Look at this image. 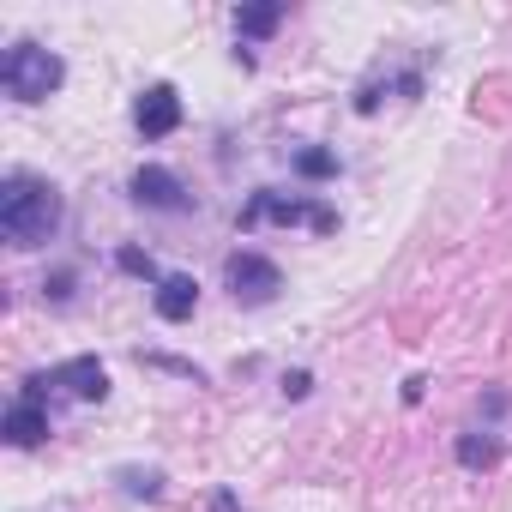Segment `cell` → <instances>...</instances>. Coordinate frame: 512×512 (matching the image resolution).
I'll use <instances>...</instances> for the list:
<instances>
[{
  "instance_id": "cell-1",
  "label": "cell",
  "mask_w": 512,
  "mask_h": 512,
  "mask_svg": "<svg viewBox=\"0 0 512 512\" xmlns=\"http://www.w3.org/2000/svg\"><path fill=\"white\" fill-rule=\"evenodd\" d=\"M61 217H67V205H61V193L49 181H37V175H7L0 181V235H7L13 247L55 241Z\"/></svg>"
},
{
  "instance_id": "cell-2",
  "label": "cell",
  "mask_w": 512,
  "mask_h": 512,
  "mask_svg": "<svg viewBox=\"0 0 512 512\" xmlns=\"http://www.w3.org/2000/svg\"><path fill=\"white\" fill-rule=\"evenodd\" d=\"M61 79H67L61 55H49V49H37V43H13L7 55H0V85H7V97H19V103L55 97Z\"/></svg>"
},
{
  "instance_id": "cell-3",
  "label": "cell",
  "mask_w": 512,
  "mask_h": 512,
  "mask_svg": "<svg viewBox=\"0 0 512 512\" xmlns=\"http://www.w3.org/2000/svg\"><path fill=\"white\" fill-rule=\"evenodd\" d=\"M260 223H308L314 235H332L338 229V211L314 205V199H296V193H253L247 211H241V229H260Z\"/></svg>"
},
{
  "instance_id": "cell-4",
  "label": "cell",
  "mask_w": 512,
  "mask_h": 512,
  "mask_svg": "<svg viewBox=\"0 0 512 512\" xmlns=\"http://www.w3.org/2000/svg\"><path fill=\"white\" fill-rule=\"evenodd\" d=\"M223 284L235 290V302H272L278 290H284V272L266 260V253H229L223 260Z\"/></svg>"
},
{
  "instance_id": "cell-5",
  "label": "cell",
  "mask_w": 512,
  "mask_h": 512,
  "mask_svg": "<svg viewBox=\"0 0 512 512\" xmlns=\"http://www.w3.org/2000/svg\"><path fill=\"white\" fill-rule=\"evenodd\" d=\"M133 199H139V205H151V211H187V205H193V199H187V187H181V175H175V169H163V163L133 169Z\"/></svg>"
},
{
  "instance_id": "cell-6",
  "label": "cell",
  "mask_w": 512,
  "mask_h": 512,
  "mask_svg": "<svg viewBox=\"0 0 512 512\" xmlns=\"http://www.w3.org/2000/svg\"><path fill=\"white\" fill-rule=\"evenodd\" d=\"M133 127H139L145 139H169V133L181 127V97H175V85H151V91L139 97V109H133Z\"/></svg>"
},
{
  "instance_id": "cell-7",
  "label": "cell",
  "mask_w": 512,
  "mask_h": 512,
  "mask_svg": "<svg viewBox=\"0 0 512 512\" xmlns=\"http://www.w3.org/2000/svg\"><path fill=\"white\" fill-rule=\"evenodd\" d=\"M7 440H13V446H43V440H49V404L13 398V404H7Z\"/></svg>"
},
{
  "instance_id": "cell-8",
  "label": "cell",
  "mask_w": 512,
  "mask_h": 512,
  "mask_svg": "<svg viewBox=\"0 0 512 512\" xmlns=\"http://www.w3.org/2000/svg\"><path fill=\"white\" fill-rule=\"evenodd\" d=\"M49 380H55L61 392H73V398H103V392H109V374H103V362H97V356H73V362H67V368H55Z\"/></svg>"
},
{
  "instance_id": "cell-9",
  "label": "cell",
  "mask_w": 512,
  "mask_h": 512,
  "mask_svg": "<svg viewBox=\"0 0 512 512\" xmlns=\"http://www.w3.org/2000/svg\"><path fill=\"white\" fill-rule=\"evenodd\" d=\"M193 308H199V284L187 278V272H169V278H157V314L163 320H193Z\"/></svg>"
},
{
  "instance_id": "cell-10",
  "label": "cell",
  "mask_w": 512,
  "mask_h": 512,
  "mask_svg": "<svg viewBox=\"0 0 512 512\" xmlns=\"http://www.w3.org/2000/svg\"><path fill=\"white\" fill-rule=\"evenodd\" d=\"M278 25H284V7H278V0H260V7H235V37H241V43H266Z\"/></svg>"
},
{
  "instance_id": "cell-11",
  "label": "cell",
  "mask_w": 512,
  "mask_h": 512,
  "mask_svg": "<svg viewBox=\"0 0 512 512\" xmlns=\"http://www.w3.org/2000/svg\"><path fill=\"white\" fill-rule=\"evenodd\" d=\"M458 464H464V470H494V464H500V434H488V428L458 434Z\"/></svg>"
},
{
  "instance_id": "cell-12",
  "label": "cell",
  "mask_w": 512,
  "mask_h": 512,
  "mask_svg": "<svg viewBox=\"0 0 512 512\" xmlns=\"http://www.w3.org/2000/svg\"><path fill=\"white\" fill-rule=\"evenodd\" d=\"M296 169H302L308 181H326V175H338V157H332V151H314V145H308V151H296Z\"/></svg>"
},
{
  "instance_id": "cell-13",
  "label": "cell",
  "mask_w": 512,
  "mask_h": 512,
  "mask_svg": "<svg viewBox=\"0 0 512 512\" xmlns=\"http://www.w3.org/2000/svg\"><path fill=\"white\" fill-rule=\"evenodd\" d=\"M121 482H127V494H139V500H163V476H157V470H121Z\"/></svg>"
},
{
  "instance_id": "cell-14",
  "label": "cell",
  "mask_w": 512,
  "mask_h": 512,
  "mask_svg": "<svg viewBox=\"0 0 512 512\" xmlns=\"http://www.w3.org/2000/svg\"><path fill=\"white\" fill-rule=\"evenodd\" d=\"M115 266L133 272V278H157V260H151V253H139V247H121V253H115Z\"/></svg>"
},
{
  "instance_id": "cell-15",
  "label": "cell",
  "mask_w": 512,
  "mask_h": 512,
  "mask_svg": "<svg viewBox=\"0 0 512 512\" xmlns=\"http://www.w3.org/2000/svg\"><path fill=\"white\" fill-rule=\"evenodd\" d=\"M308 386H314L308 374H284V392H290V398H308Z\"/></svg>"
},
{
  "instance_id": "cell-16",
  "label": "cell",
  "mask_w": 512,
  "mask_h": 512,
  "mask_svg": "<svg viewBox=\"0 0 512 512\" xmlns=\"http://www.w3.org/2000/svg\"><path fill=\"white\" fill-rule=\"evenodd\" d=\"M211 512H241V506H235V494H229V488H217V494H211Z\"/></svg>"
}]
</instances>
